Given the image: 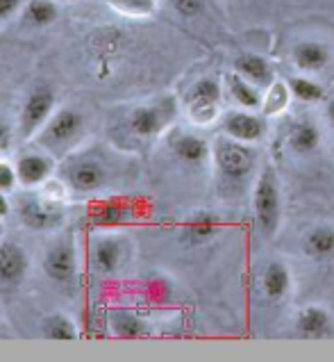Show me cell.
<instances>
[{
    "mask_svg": "<svg viewBox=\"0 0 334 362\" xmlns=\"http://www.w3.org/2000/svg\"><path fill=\"white\" fill-rule=\"evenodd\" d=\"M232 69L237 71V74H241L246 80L255 82V85L262 87V89H266L270 82L275 80L270 62L262 55H257V53H241L234 59Z\"/></svg>",
    "mask_w": 334,
    "mask_h": 362,
    "instance_id": "ffe728a7",
    "label": "cell"
},
{
    "mask_svg": "<svg viewBox=\"0 0 334 362\" xmlns=\"http://www.w3.org/2000/svg\"><path fill=\"white\" fill-rule=\"evenodd\" d=\"M253 214L259 233L264 237H273L282 221V192L275 169L266 167L255 175L253 182Z\"/></svg>",
    "mask_w": 334,
    "mask_h": 362,
    "instance_id": "277c9868",
    "label": "cell"
},
{
    "mask_svg": "<svg viewBox=\"0 0 334 362\" xmlns=\"http://www.w3.org/2000/svg\"><path fill=\"white\" fill-rule=\"evenodd\" d=\"M18 187V175H16V167H12L9 162L0 160V192H14Z\"/></svg>",
    "mask_w": 334,
    "mask_h": 362,
    "instance_id": "f1b7e54d",
    "label": "cell"
},
{
    "mask_svg": "<svg viewBox=\"0 0 334 362\" xmlns=\"http://www.w3.org/2000/svg\"><path fill=\"white\" fill-rule=\"evenodd\" d=\"M223 80H218L214 76H205L201 80H196L189 87L184 96V115L193 126H210L223 110Z\"/></svg>",
    "mask_w": 334,
    "mask_h": 362,
    "instance_id": "8992f818",
    "label": "cell"
},
{
    "mask_svg": "<svg viewBox=\"0 0 334 362\" xmlns=\"http://www.w3.org/2000/svg\"><path fill=\"white\" fill-rule=\"evenodd\" d=\"M125 260V242L123 237L105 235L91 246V269L98 276L117 274Z\"/></svg>",
    "mask_w": 334,
    "mask_h": 362,
    "instance_id": "4fadbf2b",
    "label": "cell"
},
{
    "mask_svg": "<svg viewBox=\"0 0 334 362\" xmlns=\"http://www.w3.org/2000/svg\"><path fill=\"white\" fill-rule=\"evenodd\" d=\"M287 144H289V148L294 155H300V158L311 155L321 146V128L316 126L314 121L300 119L289 128Z\"/></svg>",
    "mask_w": 334,
    "mask_h": 362,
    "instance_id": "d6986e66",
    "label": "cell"
},
{
    "mask_svg": "<svg viewBox=\"0 0 334 362\" xmlns=\"http://www.w3.org/2000/svg\"><path fill=\"white\" fill-rule=\"evenodd\" d=\"M291 98H294V94H291V89H289V82L287 80H273L264 91L262 107H259V112H262L266 119L268 117H278L289 107Z\"/></svg>",
    "mask_w": 334,
    "mask_h": 362,
    "instance_id": "cb8c5ba5",
    "label": "cell"
},
{
    "mask_svg": "<svg viewBox=\"0 0 334 362\" xmlns=\"http://www.w3.org/2000/svg\"><path fill=\"white\" fill-rule=\"evenodd\" d=\"M16 216L30 230H57L66 219V205L46 196L41 189H25L16 194Z\"/></svg>",
    "mask_w": 334,
    "mask_h": 362,
    "instance_id": "5b68a950",
    "label": "cell"
},
{
    "mask_svg": "<svg viewBox=\"0 0 334 362\" xmlns=\"http://www.w3.org/2000/svg\"><path fill=\"white\" fill-rule=\"evenodd\" d=\"M12 139H14V132L12 128L7 126V123L0 119V153L3 151H9V146H12Z\"/></svg>",
    "mask_w": 334,
    "mask_h": 362,
    "instance_id": "1f68e13d",
    "label": "cell"
},
{
    "mask_svg": "<svg viewBox=\"0 0 334 362\" xmlns=\"http://www.w3.org/2000/svg\"><path fill=\"white\" fill-rule=\"evenodd\" d=\"M61 173L68 189L76 194H96L107 185V169L93 158H71Z\"/></svg>",
    "mask_w": 334,
    "mask_h": 362,
    "instance_id": "ba28073f",
    "label": "cell"
},
{
    "mask_svg": "<svg viewBox=\"0 0 334 362\" xmlns=\"http://www.w3.org/2000/svg\"><path fill=\"white\" fill-rule=\"evenodd\" d=\"M66 3H78V0H66Z\"/></svg>",
    "mask_w": 334,
    "mask_h": 362,
    "instance_id": "d590c367",
    "label": "cell"
},
{
    "mask_svg": "<svg viewBox=\"0 0 334 362\" xmlns=\"http://www.w3.org/2000/svg\"><path fill=\"white\" fill-rule=\"evenodd\" d=\"M59 16V7L55 0H28L23 5V21L35 28L53 25Z\"/></svg>",
    "mask_w": 334,
    "mask_h": 362,
    "instance_id": "d4e9b609",
    "label": "cell"
},
{
    "mask_svg": "<svg viewBox=\"0 0 334 362\" xmlns=\"http://www.w3.org/2000/svg\"><path fill=\"white\" fill-rule=\"evenodd\" d=\"M3 233H5V228H3V221H0V240H3Z\"/></svg>",
    "mask_w": 334,
    "mask_h": 362,
    "instance_id": "e575fe53",
    "label": "cell"
},
{
    "mask_svg": "<svg viewBox=\"0 0 334 362\" xmlns=\"http://www.w3.org/2000/svg\"><path fill=\"white\" fill-rule=\"evenodd\" d=\"M9 212H12V205H9L5 192H0V219H5Z\"/></svg>",
    "mask_w": 334,
    "mask_h": 362,
    "instance_id": "d6a6232c",
    "label": "cell"
},
{
    "mask_svg": "<svg viewBox=\"0 0 334 362\" xmlns=\"http://www.w3.org/2000/svg\"><path fill=\"white\" fill-rule=\"evenodd\" d=\"M28 272V255L16 242H0V281L16 285Z\"/></svg>",
    "mask_w": 334,
    "mask_h": 362,
    "instance_id": "ac0fdd59",
    "label": "cell"
},
{
    "mask_svg": "<svg viewBox=\"0 0 334 362\" xmlns=\"http://www.w3.org/2000/svg\"><path fill=\"white\" fill-rule=\"evenodd\" d=\"M223 89L227 98L232 100L237 107L255 110V112H259V107H262V98H264L262 87H257L255 82L246 80L241 74H237L234 69L223 76Z\"/></svg>",
    "mask_w": 334,
    "mask_h": 362,
    "instance_id": "5bb4252c",
    "label": "cell"
},
{
    "mask_svg": "<svg viewBox=\"0 0 334 362\" xmlns=\"http://www.w3.org/2000/svg\"><path fill=\"white\" fill-rule=\"evenodd\" d=\"M177 100L173 96H162L141 105H134L123 119L125 137L134 141H153L157 139L162 132H166L177 117Z\"/></svg>",
    "mask_w": 334,
    "mask_h": 362,
    "instance_id": "7a4b0ae2",
    "label": "cell"
},
{
    "mask_svg": "<svg viewBox=\"0 0 334 362\" xmlns=\"http://www.w3.org/2000/svg\"><path fill=\"white\" fill-rule=\"evenodd\" d=\"M287 82H289L291 94H294V98L300 103H321L323 98H326V89H323L316 80L307 78L305 74L291 78Z\"/></svg>",
    "mask_w": 334,
    "mask_h": 362,
    "instance_id": "83f0119b",
    "label": "cell"
},
{
    "mask_svg": "<svg viewBox=\"0 0 334 362\" xmlns=\"http://www.w3.org/2000/svg\"><path fill=\"white\" fill-rule=\"evenodd\" d=\"M107 5L125 18H150L157 12V0H107Z\"/></svg>",
    "mask_w": 334,
    "mask_h": 362,
    "instance_id": "4316f807",
    "label": "cell"
},
{
    "mask_svg": "<svg viewBox=\"0 0 334 362\" xmlns=\"http://www.w3.org/2000/svg\"><path fill=\"white\" fill-rule=\"evenodd\" d=\"M171 5L173 9L180 16L184 18H193L203 12V7H205V0H171Z\"/></svg>",
    "mask_w": 334,
    "mask_h": 362,
    "instance_id": "f546056e",
    "label": "cell"
},
{
    "mask_svg": "<svg viewBox=\"0 0 334 362\" xmlns=\"http://www.w3.org/2000/svg\"><path fill=\"white\" fill-rule=\"evenodd\" d=\"M302 253L309 260L328 262L334 260V228L332 226H316L302 240Z\"/></svg>",
    "mask_w": 334,
    "mask_h": 362,
    "instance_id": "44dd1931",
    "label": "cell"
},
{
    "mask_svg": "<svg viewBox=\"0 0 334 362\" xmlns=\"http://www.w3.org/2000/svg\"><path fill=\"white\" fill-rule=\"evenodd\" d=\"M171 151L186 167H203L207 160H212V146L191 132H175L171 139Z\"/></svg>",
    "mask_w": 334,
    "mask_h": 362,
    "instance_id": "9a60e30c",
    "label": "cell"
},
{
    "mask_svg": "<svg viewBox=\"0 0 334 362\" xmlns=\"http://www.w3.org/2000/svg\"><path fill=\"white\" fill-rule=\"evenodd\" d=\"M57 110V100L50 87L39 85L30 91V96L25 98L23 107H20L18 126L16 134L20 141L35 139V134L46 126V121L53 117V112Z\"/></svg>",
    "mask_w": 334,
    "mask_h": 362,
    "instance_id": "52a82bcc",
    "label": "cell"
},
{
    "mask_svg": "<svg viewBox=\"0 0 334 362\" xmlns=\"http://www.w3.org/2000/svg\"><path fill=\"white\" fill-rule=\"evenodd\" d=\"M296 330H298V335L307 337V339H323L334 333V324H332V317L326 308L307 305L298 313Z\"/></svg>",
    "mask_w": 334,
    "mask_h": 362,
    "instance_id": "2e32d148",
    "label": "cell"
},
{
    "mask_svg": "<svg viewBox=\"0 0 334 362\" xmlns=\"http://www.w3.org/2000/svg\"><path fill=\"white\" fill-rule=\"evenodd\" d=\"M262 289L264 296L270 298V301H282L289 289H291V272L289 267L282 260H273L268 262L264 274H262Z\"/></svg>",
    "mask_w": 334,
    "mask_h": 362,
    "instance_id": "603a6c76",
    "label": "cell"
},
{
    "mask_svg": "<svg viewBox=\"0 0 334 362\" xmlns=\"http://www.w3.org/2000/svg\"><path fill=\"white\" fill-rule=\"evenodd\" d=\"M223 134L232 137L237 141H244V144H259L266 137V130H268V121L262 112H255V110H229L227 115L223 117V126H221Z\"/></svg>",
    "mask_w": 334,
    "mask_h": 362,
    "instance_id": "9c48e42d",
    "label": "cell"
},
{
    "mask_svg": "<svg viewBox=\"0 0 334 362\" xmlns=\"http://www.w3.org/2000/svg\"><path fill=\"white\" fill-rule=\"evenodd\" d=\"M23 7L20 0H0V23H5L14 14H18V9Z\"/></svg>",
    "mask_w": 334,
    "mask_h": 362,
    "instance_id": "4dcf8cb0",
    "label": "cell"
},
{
    "mask_svg": "<svg viewBox=\"0 0 334 362\" xmlns=\"http://www.w3.org/2000/svg\"><path fill=\"white\" fill-rule=\"evenodd\" d=\"M0 335H3V326H0Z\"/></svg>",
    "mask_w": 334,
    "mask_h": 362,
    "instance_id": "8d00e7d4",
    "label": "cell"
},
{
    "mask_svg": "<svg viewBox=\"0 0 334 362\" xmlns=\"http://www.w3.org/2000/svg\"><path fill=\"white\" fill-rule=\"evenodd\" d=\"M291 62L294 66L305 76L321 74L323 69H328L332 62V50L328 44H323L318 39H302L291 50Z\"/></svg>",
    "mask_w": 334,
    "mask_h": 362,
    "instance_id": "7c38bea8",
    "label": "cell"
},
{
    "mask_svg": "<svg viewBox=\"0 0 334 362\" xmlns=\"http://www.w3.org/2000/svg\"><path fill=\"white\" fill-rule=\"evenodd\" d=\"M46 339H55V342H73L78 339V326L71 322L66 315H50L41 324Z\"/></svg>",
    "mask_w": 334,
    "mask_h": 362,
    "instance_id": "484cf974",
    "label": "cell"
},
{
    "mask_svg": "<svg viewBox=\"0 0 334 362\" xmlns=\"http://www.w3.org/2000/svg\"><path fill=\"white\" fill-rule=\"evenodd\" d=\"M221 230V219L212 212H196L182 223V242L189 246H201L210 242Z\"/></svg>",
    "mask_w": 334,
    "mask_h": 362,
    "instance_id": "e0dca14e",
    "label": "cell"
},
{
    "mask_svg": "<svg viewBox=\"0 0 334 362\" xmlns=\"http://www.w3.org/2000/svg\"><path fill=\"white\" fill-rule=\"evenodd\" d=\"M55 160L50 153L46 151H30L18 155L16 160V175H18V187L23 189H37L41 187L46 180L53 178L55 173Z\"/></svg>",
    "mask_w": 334,
    "mask_h": 362,
    "instance_id": "8fae6325",
    "label": "cell"
},
{
    "mask_svg": "<svg viewBox=\"0 0 334 362\" xmlns=\"http://www.w3.org/2000/svg\"><path fill=\"white\" fill-rule=\"evenodd\" d=\"M107 326L117 337L123 339H139L150 333V326L143 322L132 310H112L107 317Z\"/></svg>",
    "mask_w": 334,
    "mask_h": 362,
    "instance_id": "7402d4cb",
    "label": "cell"
},
{
    "mask_svg": "<svg viewBox=\"0 0 334 362\" xmlns=\"http://www.w3.org/2000/svg\"><path fill=\"white\" fill-rule=\"evenodd\" d=\"M44 274L55 283H71L78 274V248L73 237L57 240L53 246L44 253Z\"/></svg>",
    "mask_w": 334,
    "mask_h": 362,
    "instance_id": "30bf717a",
    "label": "cell"
},
{
    "mask_svg": "<svg viewBox=\"0 0 334 362\" xmlns=\"http://www.w3.org/2000/svg\"><path fill=\"white\" fill-rule=\"evenodd\" d=\"M326 115H328V121H330V128L334 130V98H332V100H328Z\"/></svg>",
    "mask_w": 334,
    "mask_h": 362,
    "instance_id": "836d02e7",
    "label": "cell"
},
{
    "mask_svg": "<svg viewBox=\"0 0 334 362\" xmlns=\"http://www.w3.org/2000/svg\"><path fill=\"white\" fill-rule=\"evenodd\" d=\"M87 132L85 117L76 107H57L46 126L35 134V144L53 158H66Z\"/></svg>",
    "mask_w": 334,
    "mask_h": 362,
    "instance_id": "3957f363",
    "label": "cell"
},
{
    "mask_svg": "<svg viewBox=\"0 0 334 362\" xmlns=\"http://www.w3.org/2000/svg\"><path fill=\"white\" fill-rule=\"evenodd\" d=\"M212 164L221 194H241L257 171V151L253 148V144H244L221 134L212 144Z\"/></svg>",
    "mask_w": 334,
    "mask_h": 362,
    "instance_id": "6da1fadb",
    "label": "cell"
}]
</instances>
